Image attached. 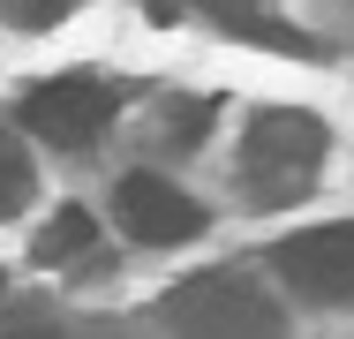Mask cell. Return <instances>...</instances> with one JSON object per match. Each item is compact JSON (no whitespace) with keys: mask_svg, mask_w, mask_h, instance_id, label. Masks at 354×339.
Here are the masks:
<instances>
[{"mask_svg":"<svg viewBox=\"0 0 354 339\" xmlns=\"http://www.w3.org/2000/svg\"><path fill=\"white\" fill-rule=\"evenodd\" d=\"M158 324L174 339H286L279 302L241 271H196L158 302Z\"/></svg>","mask_w":354,"mask_h":339,"instance_id":"6da1fadb","label":"cell"},{"mask_svg":"<svg viewBox=\"0 0 354 339\" xmlns=\"http://www.w3.org/2000/svg\"><path fill=\"white\" fill-rule=\"evenodd\" d=\"M324 121L317 113H301V106H264L249 136H241V189L257 203H294L309 181H317V166H324Z\"/></svg>","mask_w":354,"mask_h":339,"instance_id":"7a4b0ae2","label":"cell"},{"mask_svg":"<svg viewBox=\"0 0 354 339\" xmlns=\"http://www.w3.org/2000/svg\"><path fill=\"white\" fill-rule=\"evenodd\" d=\"M272 271L294 294H309V302L354 309V226H301V234H286L272 249Z\"/></svg>","mask_w":354,"mask_h":339,"instance_id":"3957f363","label":"cell"},{"mask_svg":"<svg viewBox=\"0 0 354 339\" xmlns=\"http://www.w3.org/2000/svg\"><path fill=\"white\" fill-rule=\"evenodd\" d=\"M113 219L129 226V241H143V249H181V241L204 234V203L189 189H174L166 174H129L113 189Z\"/></svg>","mask_w":354,"mask_h":339,"instance_id":"277c9868","label":"cell"},{"mask_svg":"<svg viewBox=\"0 0 354 339\" xmlns=\"http://www.w3.org/2000/svg\"><path fill=\"white\" fill-rule=\"evenodd\" d=\"M113 91L106 83H91V75H53V83H38L30 98H23V129L46 136V143H61V151H83L91 136L113 121Z\"/></svg>","mask_w":354,"mask_h":339,"instance_id":"5b68a950","label":"cell"},{"mask_svg":"<svg viewBox=\"0 0 354 339\" xmlns=\"http://www.w3.org/2000/svg\"><path fill=\"white\" fill-rule=\"evenodd\" d=\"M91 241H98V219H91L83 203H61V211H53V219L38 226L30 257H38V264H68V257H83Z\"/></svg>","mask_w":354,"mask_h":339,"instance_id":"8992f818","label":"cell"},{"mask_svg":"<svg viewBox=\"0 0 354 339\" xmlns=\"http://www.w3.org/2000/svg\"><path fill=\"white\" fill-rule=\"evenodd\" d=\"M23 203H30V158H23L15 136H0V219L23 211Z\"/></svg>","mask_w":354,"mask_h":339,"instance_id":"52a82bcc","label":"cell"},{"mask_svg":"<svg viewBox=\"0 0 354 339\" xmlns=\"http://www.w3.org/2000/svg\"><path fill=\"white\" fill-rule=\"evenodd\" d=\"M68 8H75V0H0V15H8L15 30H53Z\"/></svg>","mask_w":354,"mask_h":339,"instance_id":"ba28073f","label":"cell"},{"mask_svg":"<svg viewBox=\"0 0 354 339\" xmlns=\"http://www.w3.org/2000/svg\"><path fill=\"white\" fill-rule=\"evenodd\" d=\"M174 8H204V15H218L226 30H234V23H249V15H264V0H174Z\"/></svg>","mask_w":354,"mask_h":339,"instance_id":"9c48e42d","label":"cell"},{"mask_svg":"<svg viewBox=\"0 0 354 339\" xmlns=\"http://www.w3.org/2000/svg\"><path fill=\"white\" fill-rule=\"evenodd\" d=\"M8 339H53V332H46V324L30 317V324H15V332H8Z\"/></svg>","mask_w":354,"mask_h":339,"instance_id":"30bf717a","label":"cell"}]
</instances>
